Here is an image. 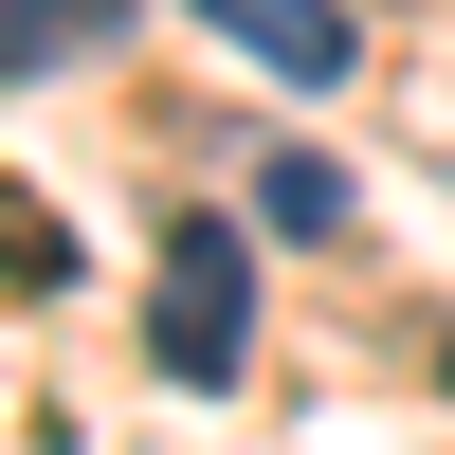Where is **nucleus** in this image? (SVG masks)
<instances>
[{
    "mask_svg": "<svg viewBox=\"0 0 455 455\" xmlns=\"http://www.w3.org/2000/svg\"><path fill=\"white\" fill-rule=\"evenodd\" d=\"M109 36H128V0H0V73H19V92H55V73L109 55Z\"/></svg>",
    "mask_w": 455,
    "mask_h": 455,
    "instance_id": "obj_3",
    "label": "nucleus"
},
{
    "mask_svg": "<svg viewBox=\"0 0 455 455\" xmlns=\"http://www.w3.org/2000/svg\"><path fill=\"white\" fill-rule=\"evenodd\" d=\"M182 19H201L219 55H255L274 92H347V55H364V19H347V0H182Z\"/></svg>",
    "mask_w": 455,
    "mask_h": 455,
    "instance_id": "obj_2",
    "label": "nucleus"
},
{
    "mask_svg": "<svg viewBox=\"0 0 455 455\" xmlns=\"http://www.w3.org/2000/svg\"><path fill=\"white\" fill-rule=\"evenodd\" d=\"M437 364H455V347H437Z\"/></svg>",
    "mask_w": 455,
    "mask_h": 455,
    "instance_id": "obj_5",
    "label": "nucleus"
},
{
    "mask_svg": "<svg viewBox=\"0 0 455 455\" xmlns=\"http://www.w3.org/2000/svg\"><path fill=\"white\" fill-rule=\"evenodd\" d=\"M146 364H164L182 401H219L255 364V237L237 219H182L164 237V274H146Z\"/></svg>",
    "mask_w": 455,
    "mask_h": 455,
    "instance_id": "obj_1",
    "label": "nucleus"
},
{
    "mask_svg": "<svg viewBox=\"0 0 455 455\" xmlns=\"http://www.w3.org/2000/svg\"><path fill=\"white\" fill-rule=\"evenodd\" d=\"M255 219H274V237H347V164H328V146H274V164H255Z\"/></svg>",
    "mask_w": 455,
    "mask_h": 455,
    "instance_id": "obj_4",
    "label": "nucleus"
}]
</instances>
